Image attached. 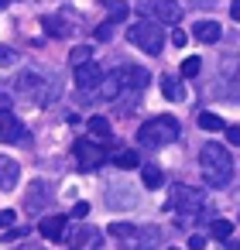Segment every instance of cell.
<instances>
[{"label": "cell", "instance_id": "obj_1", "mask_svg": "<svg viewBox=\"0 0 240 250\" xmlns=\"http://www.w3.org/2000/svg\"><path fill=\"white\" fill-rule=\"evenodd\" d=\"M199 165H202V178L213 188H226L233 178V154L223 144H206L199 151Z\"/></svg>", "mask_w": 240, "mask_h": 250}, {"label": "cell", "instance_id": "obj_2", "mask_svg": "<svg viewBox=\"0 0 240 250\" xmlns=\"http://www.w3.org/2000/svg\"><path fill=\"white\" fill-rule=\"evenodd\" d=\"M144 86H148V69H141V65H124V69L107 72V79H103V86H100V100L113 103V100H120L124 93L144 89Z\"/></svg>", "mask_w": 240, "mask_h": 250}, {"label": "cell", "instance_id": "obj_3", "mask_svg": "<svg viewBox=\"0 0 240 250\" xmlns=\"http://www.w3.org/2000/svg\"><path fill=\"white\" fill-rule=\"evenodd\" d=\"M182 127L172 113H161V117H151L144 127H137V144L141 147H165L172 141H178Z\"/></svg>", "mask_w": 240, "mask_h": 250}, {"label": "cell", "instance_id": "obj_4", "mask_svg": "<svg viewBox=\"0 0 240 250\" xmlns=\"http://www.w3.org/2000/svg\"><path fill=\"white\" fill-rule=\"evenodd\" d=\"M127 42L137 45V48L148 52V55H158V52L165 48V31H161L158 21L144 18V21H134V24L127 28Z\"/></svg>", "mask_w": 240, "mask_h": 250}, {"label": "cell", "instance_id": "obj_5", "mask_svg": "<svg viewBox=\"0 0 240 250\" xmlns=\"http://www.w3.org/2000/svg\"><path fill=\"white\" fill-rule=\"evenodd\" d=\"M202 209H206L202 188H192V185H175L172 188V212L178 219H196Z\"/></svg>", "mask_w": 240, "mask_h": 250}, {"label": "cell", "instance_id": "obj_6", "mask_svg": "<svg viewBox=\"0 0 240 250\" xmlns=\"http://www.w3.org/2000/svg\"><path fill=\"white\" fill-rule=\"evenodd\" d=\"M216 96L226 103H240V59L226 55L219 62V79H216Z\"/></svg>", "mask_w": 240, "mask_h": 250}, {"label": "cell", "instance_id": "obj_7", "mask_svg": "<svg viewBox=\"0 0 240 250\" xmlns=\"http://www.w3.org/2000/svg\"><path fill=\"white\" fill-rule=\"evenodd\" d=\"M72 154H76V165L83 168V171H93V168H100L103 165V147L96 144V141H76L72 144Z\"/></svg>", "mask_w": 240, "mask_h": 250}, {"label": "cell", "instance_id": "obj_8", "mask_svg": "<svg viewBox=\"0 0 240 250\" xmlns=\"http://www.w3.org/2000/svg\"><path fill=\"white\" fill-rule=\"evenodd\" d=\"M158 240H161L158 226H137L134 236L120 240V250H158Z\"/></svg>", "mask_w": 240, "mask_h": 250}, {"label": "cell", "instance_id": "obj_9", "mask_svg": "<svg viewBox=\"0 0 240 250\" xmlns=\"http://www.w3.org/2000/svg\"><path fill=\"white\" fill-rule=\"evenodd\" d=\"M141 11L151 14V18H158V24H161V21H165V24H175V21L182 18V7H178V4H168V0H144Z\"/></svg>", "mask_w": 240, "mask_h": 250}, {"label": "cell", "instance_id": "obj_10", "mask_svg": "<svg viewBox=\"0 0 240 250\" xmlns=\"http://www.w3.org/2000/svg\"><path fill=\"white\" fill-rule=\"evenodd\" d=\"M72 79H76V86L79 89H96V86H103V69L96 65V62H86V65H79L76 72H72Z\"/></svg>", "mask_w": 240, "mask_h": 250}, {"label": "cell", "instance_id": "obj_11", "mask_svg": "<svg viewBox=\"0 0 240 250\" xmlns=\"http://www.w3.org/2000/svg\"><path fill=\"white\" fill-rule=\"evenodd\" d=\"M65 240H72L76 250H100L103 233H100V229H89V226H79L76 233H65Z\"/></svg>", "mask_w": 240, "mask_h": 250}, {"label": "cell", "instance_id": "obj_12", "mask_svg": "<svg viewBox=\"0 0 240 250\" xmlns=\"http://www.w3.org/2000/svg\"><path fill=\"white\" fill-rule=\"evenodd\" d=\"M0 141H4V144L24 141V130H21V124H18V117L11 110H0Z\"/></svg>", "mask_w": 240, "mask_h": 250}, {"label": "cell", "instance_id": "obj_13", "mask_svg": "<svg viewBox=\"0 0 240 250\" xmlns=\"http://www.w3.org/2000/svg\"><path fill=\"white\" fill-rule=\"evenodd\" d=\"M18 182H21V165H18L11 154H0V188L11 192Z\"/></svg>", "mask_w": 240, "mask_h": 250}, {"label": "cell", "instance_id": "obj_14", "mask_svg": "<svg viewBox=\"0 0 240 250\" xmlns=\"http://www.w3.org/2000/svg\"><path fill=\"white\" fill-rule=\"evenodd\" d=\"M65 216H45L42 223H38V233L42 236H48V240H65Z\"/></svg>", "mask_w": 240, "mask_h": 250}, {"label": "cell", "instance_id": "obj_15", "mask_svg": "<svg viewBox=\"0 0 240 250\" xmlns=\"http://www.w3.org/2000/svg\"><path fill=\"white\" fill-rule=\"evenodd\" d=\"M192 35H196L202 45H213V42H219L223 28H219L216 21H196V24H192Z\"/></svg>", "mask_w": 240, "mask_h": 250}, {"label": "cell", "instance_id": "obj_16", "mask_svg": "<svg viewBox=\"0 0 240 250\" xmlns=\"http://www.w3.org/2000/svg\"><path fill=\"white\" fill-rule=\"evenodd\" d=\"M89 134H93V141H103V144H110L113 141V130H110V120L107 117H89Z\"/></svg>", "mask_w": 240, "mask_h": 250}, {"label": "cell", "instance_id": "obj_17", "mask_svg": "<svg viewBox=\"0 0 240 250\" xmlns=\"http://www.w3.org/2000/svg\"><path fill=\"white\" fill-rule=\"evenodd\" d=\"M45 202H48V182H35L28 192V212H42Z\"/></svg>", "mask_w": 240, "mask_h": 250}, {"label": "cell", "instance_id": "obj_18", "mask_svg": "<svg viewBox=\"0 0 240 250\" xmlns=\"http://www.w3.org/2000/svg\"><path fill=\"white\" fill-rule=\"evenodd\" d=\"M141 182H144V188H161L165 175H161L158 165H141Z\"/></svg>", "mask_w": 240, "mask_h": 250}, {"label": "cell", "instance_id": "obj_19", "mask_svg": "<svg viewBox=\"0 0 240 250\" xmlns=\"http://www.w3.org/2000/svg\"><path fill=\"white\" fill-rule=\"evenodd\" d=\"M42 28H45L48 35H55V38H69V35H72V28H69L59 14H55V18H42Z\"/></svg>", "mask_w": 240, "mask_h": 250}, {"label": "cell", "instance_id": "obj_20", "mask_svg": "<svg viewBox=\"0 0 240 250\" xmlns=\"http://www.w3.org/2000/svg\"><path fill=\"white\" fill-rule=\"evenodd\" d=\"M38 86H42V79H38L35 72H21V76H18V83H14V89H18L21 96H24V93H35Z\"/></svg>", "mask_w": 240, "mask_h": 250}, {"label": "cell", "instance_id": "obj_21", "mask_svg": "<svg viewBox=\"0 0 240 250\" xmlns=\"http://www.w3.org/2000/svg\"><path fill=\"white\" fill-rule=\"evenodd\" d=\"M199 127H202V130H209V134H216V130H226L223 117H219V113H209V110H206V113H199Z\"/></svg>", "mask_w": 240, "mask_h": 250}, {"label": "cell", "instance_id": "obj_22", "mask_svg": "<svg viewBox=\"0 0 240 250\" xmlns=\"http://www.w3.org/2000/svg\"><path fill=\"white\" fill-rule=\"evenodd\" d=\"M113 165H117L120 171H131V168H141V154H137V151H124V154H117V158H113Z\"/></svg>", "mask_w": 240, "mask_h": 250}, {"label": "cell", "instance_id": "obj_23", "mask_svg": "<svg viewBox=\"0 0 240 250\" xmlns=\"http://www.w3.org/2000/svg\"><path fill=\"white\" fill-rule=\"evenodd\" d=\"M89 55H93V52H89V45H76V48L69 52V65H72V69H79V65H86V62H93Z\"/></svg>", "mask_w": 240, "mask_h": 250}, {"label": "cell", "instance_id": "obj_24", "mask_svg": "<svg viewBox=\"0 0 240 250\" xmlns=\"http://www.w3.org/2000/svg\"><path fill=\"white\" fill-rule=\"evenodd\" d=\"M199 69H202V59H199V55H189V59L182 62V69H178V72H182L185 79H196V76H199Z\"/></svg>", "mask_w": 240, "mask_h": 250}, {"label": "cell", "instance_id": "obj_25", "mask_svg": "<svg viewBox=\"0 0 240 250\" xmlns=\"http://www.w3.org/2000/svg\"><path fill=\"white\" fill-rule=\"evenodd\" d=\"M161 93H165L168 100H182V89H178L175 76H161Z\"/></svg>", "mask_w": 240, "mask_h": 250}, {"label": "cell", "instance_id": "obj_26", "mask_svg": "<svg viewBox=\"0 0 240 250\" xmlns=\"http://www.w3.org/2000/svg\"><path fill=\"white\" fill-rule=\"evenodd\" d=\"M134 229H137V226H131V223H110V226H107V233H110V236H117V240L134 236Z\"/></svg>", "mask_w": 240, "mask_h": 250}, {"label": "cell", "instance_id": "obj_27", "mask_svg": "<svg viewBox=\"0 0 240 250\" xmlns=\"http://www.w3.org/2000/svg\"><path fill=\"white\" fill-rule=\"evenodd\" d=\"M209 233H213L216 240H223V236H230V233H233V223H230V219H213Z\"/></svg>", "mask_w": 240, "mask_h": 250}, {"label": "cell", "instance_id": "obj_28", "mask_svg": "<svg viewBox=\"0 0 240 250\" xmlns=\"http://www.w3.org/2000/svg\"><path fill=\"white\" fill-rule=\"evenodd\" d=\"M103 7H107V11L113 14L110 21H124V18L131 14V7H127V4H117V0H107V4H103Z\"/></svg>", "mask_w": 240, "mask_h": 250}, {"label": "cell", "instance_id": "obj_29", "mask_svg": "<svg viewBox=\"0 0 240 250\" xmlns=\"http://www.w3.org/2000/svg\"><path fill=\"white\" fill-rule=\"evenodd\" d=\"M93 38H96V42H110V38H113V24H100V28L93 31Z\"/></svg>", "mask_w": 240, "mask_h": 250}, {"label": "cell", "instance_id": "obj_30", "mask_svg": "<svg viewBox=\"0 0 240 250\" xmlns=\"http://www.w3.org/2000/svg\"><path fill=\"white\" fill-rule=\"evenodd\" d=\"M14 219H18V212H14V209H0V226H4V229H11V226H14Z\"/></svg>", "mask_w": 240, "mask_h": 250}, {"label": "cell", "instance_id": "obj_31", "mask_svg": "<svg viewBox=\"0 0 240 250\" xmlns=\"http://www.w3.org/2000/svg\"><path fill=\"white\" fill-rule=\"evenodd\" d=\"M18 62V55L11 52V48H4V45H0V65H14Z\"/></svg>", "mask_w": 240, "mask_h": 250}, {"label": "cell", "instance_id": "obj_32", "mask_svg": "<svg viewBox=\"0 0 240 250\" xmlns=\"http://www.w3.org/2000/svg\"><path fill=\"white\" fill-rule=\"evenodd\" d=\"M21 236H28V229H24V226H21V229H14V226H11V229H7L4 236H0V240H7V243H11V240H21Z\"/></svg>", "mask_w": 240, "mask_h": 250}, {"label": "cell", "instance_id": "obj_33", "mask_svg": "<svg viewBox=\"0 0 240 250\" xmlns=\"http://www.w3.org/2000/svg\"><path fill=\"white\" fill-rule=\"evenodd\" d=\"M72 216H76V219H86V216H89V202H76V206H72Z\"/></svg>", "mask_w": 240, "mask_h": 250}, {"label": "cell", "instance_id": "obj_34", "mask_svg": "<svg viewBox=\"0 0 240 250\" xmlns=\"http://www.w3.org/2000/svg\"><path fill=\"white\" fill-rule=\"evenodd\" d=\"M226 141H230L233 147H240V127H226Z\"/></svg>", "mask_w": 240, "mask_h": 250}, {"label": "cell", "instance_id": "obj_35", "mask_svg": "<svg viewBox=\"0 0 240 250\" xmlns=\"http://www.w3.org/2000/svg\"><path fill=\"white\" fill-rule=\"evenodd\" d=\"M202 247H206V236H199V233L189 236V250H202Z\"/></svg>", "mask_w": 240, "mask_h": 250}, {"label": "cell", "instance_id": "obj_36", "mask_svg": "<svg viewBox=\"0 0 240 250\" xmlns=\"http://www.w3.org/2000/svg\"><path fill=\"white\" fill-rule=\"evenodd\" d=\"M172 42H175V45H185V42H189V35H185L182 28H175V31H172Z\"/></svg>", "mask_w": 240, "mask_h": 250}, {"label": "cell", "instance_id": "obj_37", "mask_svg": "<svg viewBox=\"0 0 240 250\" xmlns=\"http://www.w3.org/2000/svg\"><path fill=\"white\" fill-rule=\"evenodd\" d=\"M230 18H233V21H237V24H240V0H237V4H233V7H230Z\"/></svg>", "mask_w": 240, "mask_h": 250}, {"label": "cell", "instance_id": "obj_38", "mask_svg": "<svg viewBox=\"0 0 240 250\" xmlns=\"http://www.w3.org/2000/svg\"><path fill=\"white\" fill-rule=\"evenodd\" d=\"M21 250H38V247H21Z\"/></svg>", "mask_w": 240, "mask_h": 250}, {"label": "cell", "instance_id": "obj_39", "mask_svg": "<svg viewBox=\"0 0 240 250\" xmlns=\"http://www.w3.org/2000/svg\"><path fill=\"white\" fill-rule=\"evenodd\" d=\"M168 250H178V247H168Z\"/></svg>", "mask_w": 240, "mask_h": 250}]
</instances>
